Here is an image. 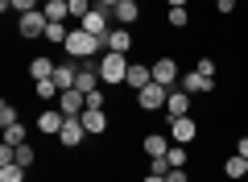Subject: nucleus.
<instances>
[{"label": "nucleus", "instance_id": "e433bc0d", "mask_svg": "<svg viewBox=\"0 0 248 182\" xmlns=\"http://www.w3.org/2000/svg\"><path fill=\"white\" fill-rule=\"evenodd\" d=\"M99 9H116V4H120V0H95Z\"/></svg>", "mask_w": 248, "mask_h": 182}, {"label": "nucleus", "instance_id": "412c9836", "mask_svg": "<svg viewBox=\"0 0 248 182\" xmlns=\"http://www.w3.org/2000/svg\"><path fill=\"white\" fill-rule=\"evenodd\" d=\"M223 174H228V178H248V157H228V162H223Z\"/></svg>", "mask_w": 248, "mask_h": 182}, {"label": "nucleus", "instance_id": "473e14b6", "mask_svg": "<svg viewBox=\"0 0 248 182\" xmlns=\"http://www.w3.org/2000/svg\"><path fill=\"white\" fill-rule=\"evenodd\" d=\"M87 108H104V91H87Z\"/></svg>", "mask_w": 248, "mask_h": 182}, {"label": "nucleus", "instance_id": "c85d7f7f", "mask_svg": "<svg viewBox=\"0 0 248 182\" xmlns=\"http://www.w3.org/2000/svg\"><path fill=\"white\" fill-rule=\"evenodd\" d=\"M9 124H17V108L4 99V104H0V129H9Z\"/></svg>", "mask_w": 248, "mask_h": 182}, {"label": "nucleus", "instance_id": "1a4fd4ad", "mask_svg": "<svg viewBox=\"0 0 248 182\" xmlns=\"http://www.w3.org/2000/svg\"><path fill=\"white\" fill-rule=\"evenodd\" d=\"M170 137H174V145H190L199 137V124L190 116H178V120H170Z\"/></svg>", "mask_w": 248, "mask_h": 182}, {"label": "nucleus", "instance_id": "39448f33", "mask_svg": "<svg viewBox=\"0 0 248 182\" xmlns=\"http://www.w3.org/2000/svg\"><path fill=\"white\" fill-rule=\"evenodd\" d=\"M87 137H91V132L83 129L79 116H66V124H62V132H58V145H62V149H79Z\"/></svg>", "mask_w": 248, "mask_h": 182}, {"label": "nucleus", "instance_id": "f704fd0d", "mask_svg": "<svg viewBox=\"0 0 248 182\" xmlns=\"http://www.w3.org/2000/svg\"><path fill=\"white\" fill-rule=\"evenodd\" d=\"M215 9H219L223 17H228V13H236V0H215Z\"/></svg>", "mask_w": 248, "mask_h": 182}, {"label": "nucleus", "instance_id": "f3484780", "mask_svg": "<svg viewBox=\"0 0 248 182\" xmlns=\"http://www.w3.org/2000/svg\"><path fill=\"white\" fill-rule=\"evenodd\" d=\"M141 149H145V157H166V153H170V137H161V132H149V137L141 141Z\"/></svg>", "mask_w": 248, "mask_h": 182}, {"label": "nucleus", "instance_id": "a211bd4d", "mask_svg": "<svg viewBox=\"0 0 248 182\" xmlns=\"http://www.w3.org/2000/svg\"><path fill=\"white\" fill-rule=\"evenodd\" d=\"M108 50H116V54H128L133 50V33H128V29H112V33H108Z\"/></svg>", "mask_w": 248, "mask_h": 182}, {"label": "nucleus", "instance_id": "2eb2a0df", "mask_svg": "<svg viewBox=\"0 0 248 182\" xmlns=\"http://www.w3.org/2000/svg\"><path fill=\"white\" fill-rule=\"evenodd\" d=\"M137 17H141V4H137V0H120V4L112 9V21H116V25H133Z\"/></svg>", "mask_w": 248, "mask_h": 182}, {"label": "nucleus", "instance_id": "6e6552de", "mask_svg": "<svg viewBox=\"0 0 248 182\" xmlns=\"http://www.w3.org/2000/svg\"><path fill=\"white\" fill-rule=\"evenodd\" d=\"M178 87H182L186 96H207V91H215V79H207V75H199V70H190V75L178 79Z\"/></svg>", "mask_w": 248, "mask_h": 182}, {"label": "nucleus", "instance_id": "cd10ccee", "mask_svg": "<svg viewBox=\"0 0 248 182\" xmlns=\"http://www.w3.org/2000/svg\"><path fill=\"white\" fill-rule=\"evenodd\" d=\"M170 170H174V165H170V157H149V174H157V178H166Z\"/></svg>", "mask_w": 248, "mask_h": 182}, {"label": "nucleus", "instance_id": "393cba45", "mask_svg": "<svg viewBox=\"0 0 248 182\" xmlns=\"http://www.w3.org/2000/svg\"><path fill=\"white\" fill-rule=\"evenodd\" d=\"M66 9H71V17H75V21H83L91 9H95V4H91V0H66Z\"/></svg>", "mask_w": 248, "mask_h": 182}, {"label": "nucleus", "instance_id": "0eeeda50", "mask_svg": "<svg viewBox=\"0 0 248 182\" xmlns=\"http://www.w3.org/2000/svg\"><path fill=\"white\" fill-rule=\"evenodd\" d=\"M58 112L62 116H83V112H87V96H83L79 87L62 91V96H58Z\"/></svg>", "mask_w": 248, "mask_h": 182}, {"label": "nucleus", "instance_id": "7ed1b4c3", "mask_svg": "<svg viewBox=\"0 0 248 182\" xmlns=\"http://www.w3.org/2000/svg\"><path fill=\"white\" fill-rule=\"evenodd\" d=\"M79 29H87L91 37H104V46H108V33H112V9H99V4H95V9L79 21Z\"/></svg>", "mask_w": 248, "mask_h": 182}, {"label": "nucleus", "instance_id": "58836bf2", "mask_svg": "<svg viewBox=\"0 0 248 182\" xmlns=\"http://www.w3.org/2000/svg\"><path fill=\"white\" fill-rule=\"evenodd\" d=\"M170 9H186V0H170Z\"/></svg>", "mask_w": 248, "mask_h": 182}, {"label": "nucleus", "instance_id": "72a5a7b5", "mask_svg": "<svg viewBox=\"0 0 248 182\" xmlns=\"http://www.w3.org/2000/svg\"><path fill=\"white\" fill-rule=\"evenodd\" d=\"M166 182H190V178H186V165H182V170H170Z\"/></svg>", "mask_w": 248, "mask_h": 182}, {"label": "nucleus", "instance_id": "ddd939ff", "mask_svg": "<svg viewBox=\"0 0 248 182\" xmlns=\"http://www.w3.org/2000/svg\"><path fill=\"white\" fill-rule=\"evenodd\" d=\"M124 83L133 87V91H141L145 83H153V66H145V62H128V75H124Z\"/></svg>", "mask_w": 248, "mask_h": 182}, {"label": "nucleus", "instance_id": "423d86ee", "mask_svg": "<svg viewBox=\"0 0 248 182\" xmlns=\"http://www.w3.org/2000/svg\"><path fill=\"white\" fill-rule=\"evenodd\" d=\"M46 25H50V17H46L42 9H33V13H21V21H17L21 37H46Z\"/></svg>", "mask_w": 248, "mask_h": 182}, {"label": "nucleus", "instance_id": "c9c22d12", "mask_svg": "<svg viewBox=\"0 0 248 182\" xmlns=\"http://www.w3.org/2000/svg\"><path fill=\"white\" fill-rule=\"evenodd\" d=\"M236 153H240V157H248V137H240V145H236Z\"/></svg>", "mask_w": 248, "mask_h": 182}, {"label": "nucleus", "instance_id": "6ab92c4d", "mask_svg": "<svg viewBox=\"0 0 248 182\" xmlns=\"http://www.w3.org/2000/svg\"><path fill=\"white\" fill-rule=\"evenodd\" d=\"M66 37H71L66 21H50V25H46V42L50 46H66Z\"/></svg>", "mask_w": 248, "mask_h": 182}, {"label": "nucleus", "instance_id": "9b49d317", "mask_svg": "<svg viewBox=\"0 0 248 182\" xmlns=\"http://www.w3.org/2000/svg\"><path fill=\"white\" fill-rule=\"evenodd\" d=\"M79 120H83V129H87L91 137H104L108 132V108H87Z\"/></svg>", "mask_w": 248, "mask_h": 182}, {"label": "nucleus", "instance_id": "5701e85b", "mask_svg": "<svg viewBox=\"0 0 248 182\" xmlns=\"http://www.w3.org/2000/svg\"><path fill=\"white\" fill-rule=\"evenodd\" d=\"M62 96V87L54 83V79H42V83H37V99H58Z\"/></svg>", "mask_w": 248, "mask_h": 182}, {"label": "nucleus", "instance_id": "f8f14e48", "mask_svg": "<svg viewBox=\"0 0 248 182\" xmlns=\"http://www.w3.org/2000/svg\"><path fill=\"white\" fill-rule=\"evenodd\" d=\"M178 79H182V75H178V62H174V58H157V62H153V83L174 87Z\"/></svg>", "mask_w": 248, "mask_h": 182}, {"label": "nucleus", "instance_id": "4c0bfd02", "mask_svg": "<svg viewBox=\"0 0 248 182\" xmlns=\"http://www.w3.org/2000/svg\"><path fill=\"white\" fill-rule=\"evenodd\" d=\"M141 182H166V178H157V174H145V178Z\"/></svg>", "mask_w": 248, "mask_h": 182}, {"label": "nucleus", "instance_id": "dca6fc26", "mask_svg": "<svg viewBox=\"0 0 248 182\" xmlns=\"http://www.w3.org/2000/svg\"><path fill=\"white\" fill-rule=\"evenodd\" d=\"M54 70H58V62H54V58H29V79H33V83L54 79Z\"/></svg>", "mask_w": 248, "mask_h": 182}, {"label": "nucleus", "instance_id": "4468645a", "mask_svg": "<svg viewBox=\"0 0 248 182\" xmlns=\"http://www.w3.org/2000/svg\"><path fill=\"white\" fill-rule=\"evenodd\" d=\"M166 116H170V120H178V116H190V96H186V91H170V99H166Z\"/></svg>", "mask_w": 248, "mask_h": 182}, {"label": "nucleus", "instance_id": "4be33fe9", "mask_svg": "<svg viewBox=\"0 0 248 182\" xmlns=\"http://www.w3.org/2000/svg\"><path fill=\"white\" fill-rule=\"evenodd\" d=\"M0 182H25V165H17V162L0 165Z\"/></svg>", "mask_w": 248, "mask_h": 182}, {"label": "nucleus", "instance_id": "c756f323", "mask_svg": "<svg viewBox=\"0 0 248 182\" xmlns=\"http://www.w3.org/2000/svg\"><path fill=\"white\" fill-rule=\"evenodd\" d=\"M33 162H37V153H33V149H29V145H17V165H25V170H29Z\"/></svg>", "mask_w": 248, "mask_h": 182}, {"label": "nucleus", "instance_id": "9d476101", "mask_svg": "<svg viewBox=\"0 0 248 182\" xmlns=\"http://www.w3.org/2000/svg\"><path fill=\"white\" fill-rule=\"evenodd\" d=\"M62 124H66V116H62L58 108H42V116H37V132H42V137H58Z\"/></svg>", "mask_w": 248, "mask_h": 182}, {"label": "nucleus", "instance_id": "aec40b11", "mask_svg": "<svg viewBox=\"0 0 248 182\" xmlns=\"http://www.w3.org/2000/svg\"><path fill=\"white\" fill-rule=\"evenodd\" d=\"M42 13L50 21H66L71 17V9H66V0H42Z\"/></svg>", "mask_w": 248, "mask_h": 182}, {"label": "nucleus", "instance_id": "f257e3e1", "mask_svg": "<svg viewBox=\"0 0 248 182\" xmlns=\"http://www.w3.org/2000/svg\"><path fill=\"white\" fill-rule=\"evenodd\" d=\"M62 50L71 54L75 62H83V58H95V54H99V50H108V46H104V37H91L87 29H79V25H75V29H71V37H66V46H62Z\"/></svg>", "mask_w": 248, "mask_h": 182}, {"label": "nucleus", "instance_id": "2f4dec72", "mask_svg": "<svg viewBox=\"0 0 248 182\" xmlns=\"http://www.w3.org/2000/svg\"><path fill=\"white\" fill-rule=\"evenodd\" d=\"M37 0H13V13H33Z\"/></svg>", "mask_w": 248, "mask_h": 182}, {"label": "nucleus", "instance_id": "b1692460", "mask_svg": "<svg viewBox=\"0 0 248 182\" xmlns=\"http://www.w3.org/2000/svg\"><path fill=\"white\" fill-rule=\"evenodd\" d=\"M166 157H170V165H174V170H182V165L190 162V153H186V145H170V153H166Z\"/></svg>", "mask_w": 248, "mask_h": 182}, {"label": "nucleus", "instance_id": "f03ea898", "mask_svg": "<svg viewBox=\"0 0 248 182\" xmlns=\"http://www.w3.org/2000/svg\"><path fill=\"white\" fill-rule=\"evenodd\" d=\"M124 75H128V58L116 54V50H108L104 58H99V79H104L108 87H116V83H124Z\"/></svg>", "mask_w": 248, "mask_h": 182}, {"label": "nucleus", "instance_id": "a878e982", "mask_svg": "<svg viewBox=\"0 0 248 182\" xmlns=\"http://www.w3.org/2000/svg\"><path fill=\"white\" fill-rule=\"evenodd\" d=\"M25 124H9V129H4V141H9V145H25Z\"/></svg>", "mask_w": 248, "mask_h": 182}, {"label": "nucleus", "instance_id": "20e7f679", "mask_svg": "<svg viewBox=\"0 0 248 182\" xmlns=\"http://www.w3.org/2000/svg\"><path fill=\"white\" fill-rule=\"evenodd\" d=\"M170 91H174V87H161V83H145L141 91H137V108H141V112H157V108H166Z\"/></svg>", "mask_w": 248, "mask_h": 182}, {"label": "nucleus", "instance_id": "7c9ffc66", "mask_svg": "<svg viewBox=\"0 0 248 182\" xmlns=\"http://www.w3.org/2000/svg\"><path fill=\"white\" fill-rule=\"evenodd\" d=\"M199 75H207V79H215V58H199Z\"/></svg>", "mask_w": 248, "mask_h": 182}, {"label": "nucleus", "instance_id": "bb28decb", "mask_svg": "<svg viewBox=\"0 0 248 182\" xmlns=\"http://www.w3.org/2000/svg\"><path fill=\"white\" fill-rule=\"evenodd\" d=\"M166 25H174V29H186V25H190V13H186V9H170Z\"/></svg>", "mask_w": 248, "mask_h": 182}]
</instances>
